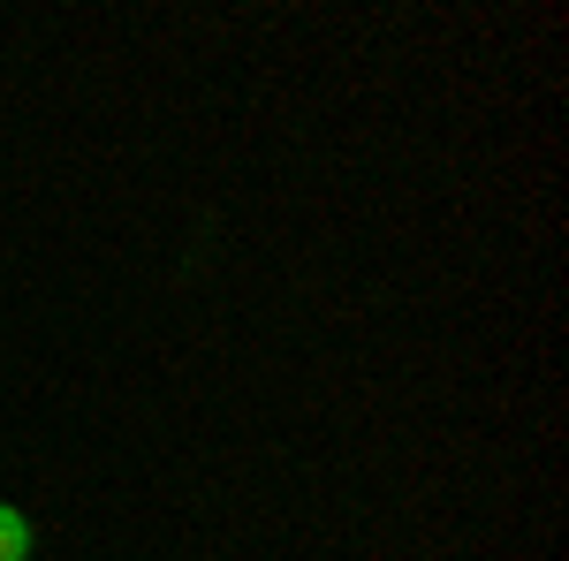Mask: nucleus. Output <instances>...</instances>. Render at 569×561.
I'll use <instances>...</instances> for the list:
<instances>
[{
    "label": "nucleus",
    "mask_w": 569,
    "mask_h": 561,
    "mask_svg": "<svg viewBox=\"0 0 569 561\" xmlns=\"http://www.w3.org/2000/svg\"><path fill=\"white\" fill-rule=\"evenodd\" d=\"M31 547H39V539H31V517L0 501V561H31Z\"/></svg>",
    "instance_id": "nucleus-1"
}]
</instances>
